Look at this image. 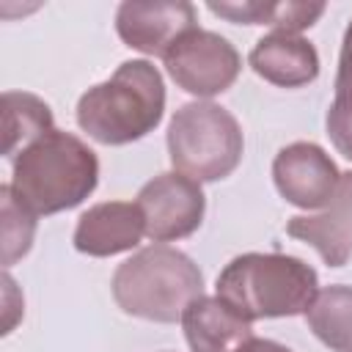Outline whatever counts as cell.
I'll use <instances>...</instances> for the list:
<instances>
[{"instance_id":"obj_1","label":"cell","mask_w":352,"mask_h":352,"mask_svg":"<svg viewBox=\"0 0 352 352\" xmlns=\"http://www.w3.org/2000/svg\"><path fill=\"white\" fill-rule=\"evenodd\" d=\"M165 113L162 74L148 60H126L116 74L88 88L77 102V124L104 146H124L148 135Z\"/></svg>"},{"instance_id":"obj_2","label":"cell","mask_w":352,"mask_h":352,"mask_svg":"<svg viewBox=\"0 0 352 352\" xmlns=\"http://www.w3.org/2000/svg\"><path fill=\"white\" fill-rule=\"evenodd\" d=\"M96 179V154L80 138L52 129L14 160L8 187L33 214H55L82 204Z\"/></svg>"},{"instance_id":"obj_3","label":"cell","mask_w":352,"mask_h":352,"mask_svg":"<svg viewBox=\"0 0 352 352\" xmlns=\"http://www.w3.org/2000/svg\"><path fill=\"white\" fill-rule=\"evenodd\" d=\"M316 286L314 267L283 253H245L217 275V297L250 322L305 314Z\"/></svg>"},{"instance_id":"obj_4","label":"cell","mask_w":352,"mask_h":352,"mask_svg":"<svg viewBox=\"0 0 352 352\" xmlns=\"http://www.w3.org/2000/svg\"><path fill=\"white\" fill-rule=\"evenodd\" d=\"M113 297L129 316L176 322L192 300L204 297V275L182 250L151 245L118 264L113 275Z\"/></svg>"},{"instance_id":"obj_5","label":"cell","mask_w":352,"mask_h":352,"mask_svg":"<svg viewBox=\"0 0 352 352\" xmlns=\"http://www.w3.org/2000/svg\"><path fill=\"white\" fill-rule=\"evenodd\" d=\"M242 129L214 102L182 104L168 124V151L179 173L192 182H217L234 173L242 160Z\"/></svg>"},{"instance_id":"obj_6","label":"cell","mask_w":352,"mask_h":352,"mask_svg":"<svg viewBox=\"0 0 352 352\" xmlns=\"http://www.w3.org/2000/svg\"><path fill=\"white\" fill-rule=\"evenodd\" d=\"M179 88L195 96H214L234 85L239 74V52L228 38L212 30L192 28L162 58Z\"/></svg>"},{"instance_id":"obj_7","label":"cell","mask_w":352,"mask_h":352,"mask_svg":"<svg viewBox=\"0 0 352 352\" xmlns=\"http://www.w3.org/2000/svg\"><path fill=\"white\" fill-rule=\"evenodd\" d=\"M135 204L143 212L146 236H151L154 242L190 236L201 226L206 209L201 184L179 170L160 173L151 182H146Z\"/></svg>"},{"instance_id":"obj_8","label":"cell","mask_w":352,"mask_h":352,"mask_svg":"<svg viewBox=\"0 0 352 352\" xmlns=\"http://www.w3.org/2000/svg\"><path fill=\"white\" fill-rule=\"evenodd\" d=\"M272 179L289 204L300 209H324L341 173L322 146L300 140L278 151L272 162Z\"/></svg>"},{"instance_id":"obj_9","label":"cell","mask_w":352,"mask_h":352,"mask_svg":"<svg viewBox=\"0 0 352 352\" xmlns=\"http://www.w3.org/2000/svg\"><path fill=\"white\" fill-rule=\"evenodd\" d=\"M195 28V6L184 0L121 3L116 30L126 47L143 55H168V50Z\"/></svg>"},{"instance_id":"obj_10","label":"cell","mask_w":352,"mask_h":352,"mask_svg":"<svg viewBox=\"0 0 352 352\" xmlns=\"http://www.w3.org/2000/svg\"><path fill=\"white\" fill-rule=\"evenodd\" d=\"M286 231L289 236L311 245L327 267H344L352 256V170L341 173L319 214L292 217Z\"/></svg>"},{"instance_id":"obj_11","label":"cell","mask_w":352,"mask_h":352,"mask_svg":"<svg viewBox=\"0 0 352 352\" xmlns=\"http://www.w3.org/2000/svg\"><path fill=\"white\" fill-rule=\"evenodd\" d=\"M146 234V220L138 204L104 201L82 212L74 228V248L88 256H116L132 250Z\"/></svg>"},{"instance_id":"obj_12","label":"cell","mask_w":352,"mask_h":352,"mask_svg":"<svg viewBox=\"0 0 352 352\" xmlns=\"http://www.w3.org/2000/svg\"><path fill=\"white\" fill-rule=\"evenodd\" d=\"M190 352H236L253 338L250 319L220 297H198L182 314Z\"/></svg>"},{"instance_id":"obj_13","label":"cell","mask_w":352,"mask_h":352,"mask_svg":"<svg viewBox=\"0 0 352 352\" xmlns=\"http://www.w3.org/2000/svg\"><path fill=\"white\" fill-rule=\"evenodd\" d=\"M250 66L258 77L280 88H300L316 80L319 55L314 44L297 33H270L250 50Z\"/></svg>"},{"instance_id":"obj_14","label":"cell","mask_w":352,"mask_h":352,"mask_svg":"<svg viewBox=\"0 0 352 352\" xmlns=\"http://www.w3.org/2000/svg\"><path fill=\"white\" fill-rule=\"evenodd\" d=\"M3 116V154L19 157L25 148L52 132V110L44 99L25 91H6L0 99Z\"/></svg>"},{"instance_id":"obj_15","label":"cell","mask_w":352,"mask_h":352,"mask_svg":"<svg viewBox=\"0 0 352 352\" xmlns=\"http://www.w3.org/2000/svg\"><path fill=\"white\" fill-rule=\"evenodd\" d=\"M209 11L231 22L270 25L280 33H300L324 14V3H209Z\"/></svg>"},{"instance_id":"obj_16","label":"cell","mask_w":352,"mask_h":352,"mask_svg":"<svg viewBox=\"0 0 352 352\" xmlns=\"http://www.w3.org/2000/svg\"><path fill=\"white\" fill-rule=\"evenodd\" d=\"M314 336L333 352H352V286H327L316 292L305 311Z\"/></svg>"},{"instance_id":"obj_17","label":"cell","mask_w":352,"mask_h":352,"mask_svg":"<svg viewBox=\"0 0 352 352\" xmlns=\"http://www.w3.org/2000/svg\"><path fill=\"white\" fill-rule=\"evenodd\" d=\"M327 135L333 146L352 160V22L344 33L338 74H336V96L327 110Z\"/></svg>"},{"instance_id":"obj_18","label":"cell","mask_w":352,"mask_h":352,"mask_svg":"<svg viewBox=\"0 0 352 352\" xmlns=\"http://www.w3.org/2000/svg\"><path fill=\"white\" fill-rule=\"evenodd\" d=\"M0 234H3V264L11 267L14 261H19L30 245H33V234H36V214L11 192L8 184L0 187Z\"/></svg>"},{"instance_id":"obj_19","label":"cell","mask_w":352,"mask_h":352,"mask_svg":"<svg viewBox=\"0 0 352 352\" xmlns=\"http://www.w3.org/2000/svg\"><path fill=\"white\" fill-rule=\"evenodd\" d=\"M236 352H292V349H286L283 344H275V341H270V338H250L242 349H236Z\"/></svg>"}]
</instances>
